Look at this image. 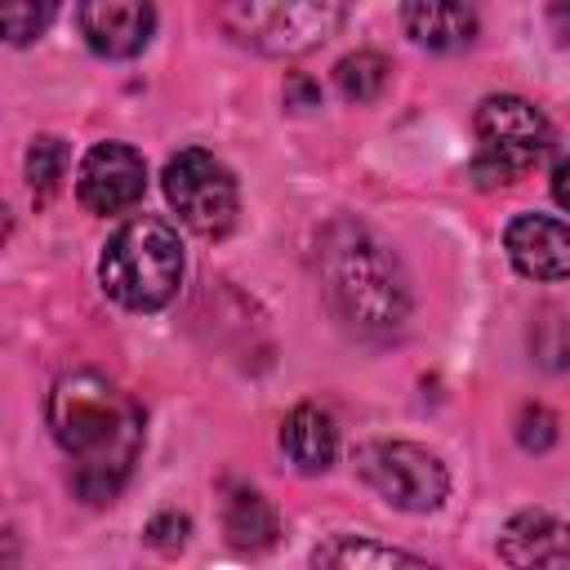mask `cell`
<instances>
[{"mask_svg":"<svg viewBox=\"0 0 570 570\" xmlns=\"http://www.w3.org/2000/svg\"><path fill=\"white\" fill-rule=\"evenodd\" d=\"M49 428L58 450L71 459L76 494L111 503L142 445V410L134 396L98 370H71L49 392Z\"/></svg>","mask_w":570,"mask_h":570,"instance_id":"1","label":"cell"},{"mask_svg":"<svg viewBox=\"0 0 570 570\" xmlns=\"http://www.w3.org/2000/svg\"><path fill=\"white\" fill-rule=\"evenodd\" d=\"M316 263H321L325 298L347 330L374 334V338L401 330L410 312V289L396 254L379 236H370L361 223L338 218L321 232Z\"/></svg>","mask_w":570,"mask_h":570,"instance_id":"2","label":"cell"},{"mask_svg":"<svg viewBox=\"0 0 570 570\" xmlns=\"http://www.w3.org/2000/svg\"><path fill=\"white\" fill-rule=\"evenodd\" d=\"M102 289L129 312L165 307L183 285V245L178 232L160 218H129L98 258Z\"/></svg>","mask_w":570,"mask_h":570,"instance_id":"3","label":"cell"},{"mask_svg":"<svg viewBox=\"0 0 570 570\" xmlns=\"http://www.w3.org/2000/svg\"><path fill=\"white\" fill-rule=\"evenodd\" d=\"M476 156H472V178L481 187H503L517 183L530 165L543 160L552 129L543 120V111L517 94H494L476 107Z\"/></svg>","mask_w":570,"mask_h":570,"instance_id":"4","label":"cell"},{"mask_svg":"<svg viewBox=\"0 0 570 570\" xmlns=\"http://www.w3.org/2000/svg\"><path fill=\"white\" fill-rule=\"evenodd\" d=\"M352 468L383 503L401 512H432L450 490L445 463L414 441H365L356 445Z\"/></svg>","mask_w":570,"mask_h":570,"instance_id":"5","label":"cell"},{"mask_svg":"<svg viewBox=\"0 0 570 570\" xmlns=\"http://www.w3.org/2000/svg\"><path fill=\"white\" fill-rule=\"evenodd\" d=\"M165 196L196 236H223L236 223V209H240L232 169L218 156L200 151V147H187V151L169 156Z\"/></svg>","mask_w":570,"mask_h":570,"instance_id":"6","label":"cell"},{"mask_svg":"<svg viewBox=\"0 0 570 570\" xmlns=\"http://www.w3.org/2000/svg\"><path fill=\"white\" fill-rule=\"evenodd\" d=\"M343 9L347 0H240V31L254 49L294 58L334 36Z\"/></svg>","mask_w":570,"mask_h":570,"instance_id":"7","label":"cell"},{"mask_svg":"<svg viewBox=\"0 0 570 570\" xmlns=\"http://www.w3.org/2000/svg\"><path fill=\"white\" fill-rule=\"evenodd\" d=\"M142 187H147V165L125 142L89 147L76 174V196L89 214H120L142 200Z\"/></svg>","mask_w":570,"mask_h":570,"instance_id":"8","label":"cell"},{"mask_svg":"<svg viewBox=\"0 0 570 570\" xmlns=\"http://www.w3.org/2000/svg\"><path fill=\"white\" fill-rule=\"evenodd\" d=\"M76 18L85 45L102 58H134L138 49H147L156 27L151 0H80Z\"/></svg>","mask_w":570,"mask_h":570,"instance_id":"9","label":"cell"},{"mask_svg":"<svg viewBox=\"0 0 570 570\" xmlns=\"http://www.w3.org/2000/svg\"><path fill=\"white\" fill-rule=\"evenodd\" d=\"M503 249L512 267L530 281H566L570 276V227L548 214H517L503 232Z\"/></svg>","mask_w":570,"mask_h":570,"instance_id":"10","label":"cell"},{"mask_svg":"<svg viewBox=\"0 0 570 570\" xmlns=\"http://www.w3.org/2000/svg\"><path fill=\"white\" fill-rule=\"evenodd\" d=\"M401 22L423 49H436V53L468 49L476 36L472 0H401Z\"/></svg>","mask_w":570,"mask_h":570,"instance_id":"11","label":"cell"},{"mask_svg":"<svg viewBox=\"0 0 570 570\" xmlns=\"http://www.w3.org/2000/svg\"><path fill=\"white\" fill-rule=\"evenodd\" d=\"M508 566H557L570 557V525L552 512H517L499 534Z\"/></svg>","mask_w":570,"mask_h":570,"instance_id":"12","label":"cell"},{"mask_svg":"<svg viewBox=\"0 0 570 570\" xmlns=\"http://www.w3.org/2000/svg\"><path fill=\"white\" fill-rule=\"evenodd\" d=\"M281 445L298 472H325L334 463V450H338L334 419L316 405H294L285 428H281Z\"/></svg>","mask_w":570,"mask_h":570,"instance_id":"13","label":"cell"},{"mask_svg":"<svg viewBox=\"0 0 570 570\" xmlns=\"http://www.w3.org/2000/svg\"><path fill=\"white\" fill-rule=\"evenodd\" d=\"M281 534V521H276V508L254 494V490H236L227 499V539L236 548H249V552H263L272 548Z\"/></svg>","mask_w":570,"mask_h":570,"instance_id":"14","label":"cell"},{"mask_svg":"<svg viewBox=\"0 0 570 570\" xmlns=\"http://www.w3.org/2000/svg\"><path fill=\"white\" fill-rule=\"evenodd\" d=\"M312 566H423V557L414 552H401V548H379V543H365V539H352V534H338L330 543H321L312 552Z\"/></svg>","mask_w":570,"mask_h":570,"instance_id":"15","label":"cell"},{"mask_svg":"<svg viewBox=\"0 0 570 570\" xmlns=\"http://www.w3.org/2000/svg\"><path fill=\"white\" fill-rule=\"evenodd\" d=\"M334 85L347 102H374L387 85V58L374 49H356L334 67Z\"/></svg>","mask_w":570,"mask_h":570,"instance_id":"16","label":"cell"},{"mask_svg":"<svg viewBox=\"0 0 570 570\" xmlns=\"http://www.w3.org/2000/svg\"><path fill=\"white\" fill-rule=\"evenodd\" d=\"M62 169H67V147L49 134H40L27 151V183H31V196L36 200H49L62 183Z\"/></svg>","mask_w":570,"mask_h":570,"instance_id":"17","label":"cell"},{"mask_svg":"<svg viewBox=\"0 0 570 570\" xmlns=\"http://www.w3.org/2000/svg\"><path fill=\"white\" fill-rule=\"evenodd\" d=\"M53 13L58 0H0V31L9 45H27L49 27Z\"/></svg>","mask_w":570,"mask_h":570,"instance_id":"18","label":"cell"},{"mask_svg":"<svg viewBox=\"0 0 570 570\" xmlns=\"http://www.w3.org/2000/svg\"><path fill=\"white\" fill-rule=\"evenodd\" d=\"M517 436H521L525 450H548L557 441V419L543 405H525L521 419H517Z\"/></svg>","mask_w":570,"mask_h":570,"instance_id":"19","label":"cell"},{"mask_svg":"<svg viewBox=\"0 0 570 570\" xmlns=\"http://www.w3.org/2000/svg\"><path fill=\"white\" fill-rule=\"evenodd\" d=\"M187 517H178V512H160L151 525H147V543L151 548H160V552H178L183 543H187Z\"/></svg>","mask_w":570,"mask_h":570,"instance_id":"20","label":"cell"},{"mask_svg":"<svg viewBox=\"0 0 570 570\" xmlns=\"http://www.w3.org/2000/svg\"><path fill=\"white\" fill-rule=\"evenodd\" d=\"M548 27L561 45H570V0H552L548 4Z\"/></svg>","mask_w":570,"mask_h":570,"instance_id":"21","label":"cell"},{"mask_svg":"<svg viewBox=\"0 0 570 570\" xmlns=\"http://www.w3.org/2000/svg\"><path fill=\"white\" fill-rule=\"evenodd\" d=\"M552 196H557L561 209H570V160L557 165V174H552Z\"/></svg>","mask_w":570,"mask_h":570,"instance_id":"22","label":"cell"}]
</instances>
